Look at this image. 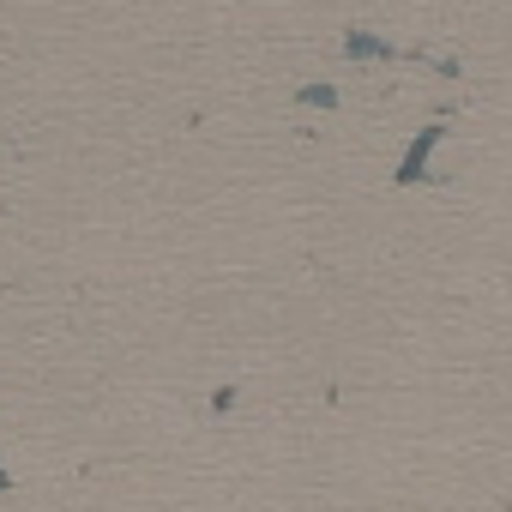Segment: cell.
I'll return each mask as SVG.
<instances>
[{"mask_svg":"<svg viewBox=\"0 0 512 512\" xmlns=\"http://www.w3.org/2000/svg\"><path fill=\"white\" fill-rule=\"evenodd\" d=\"M13 488V470H7V452H0V494H7Z\"/></svg>","mask_w":512,"mask_h":512,"instance_id":"6da1fadb","label":"cell"}]
</instances>
